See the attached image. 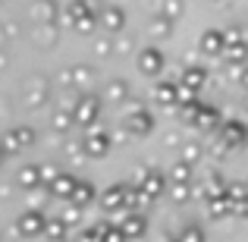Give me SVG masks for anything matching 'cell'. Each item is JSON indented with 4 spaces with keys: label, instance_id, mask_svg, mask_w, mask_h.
<instances>
[{
    "label": "cell",
    "instance_id": "cell-1",
    "mask_svg": "<svg viewBox=\"0 0 248 242\" xmlns=\"http://www.w3.org/2000/svg\"><path fill=\"white\" fill-rule=\"evenodd\" d=\"M101 107H104V101H101L97 95H91V91H82V95L73 101V110H69V116H73V126H79V129L97 126Z\"/></svg>",
    "mask_w": 248,
    "mask_h": 242
},
{
    "label": "cell",
    "instance_id": "cell-2",
    "mask_svg": "<svg viewBox=\"0 0 248 242\" xmlns=\"http://www.w3.org/2000/svg\"><path fill=\"white\" fill-rule=\"evenodd\" d=\"M79 148H82L85 158H104V154H107L110 148H113V135H110L107 129L91 126V129H85V135H82Z\"/></svg>",
    "mask_w": 248,
    "mask_h": 242
},
{
    "label": "cell",
    "instance_id": "cell-3",
    "mask_svg": "<svg viewBox=\"0 0 248 242\" xmlns=\"http://www.w3.org/2000/svg\"><path fill=\"white\" fill-rule=\"evenodd\" d=\"M123 129H126V135H135V139H145V135H151V129H154L151 110L135 104V107L129 110L126 116H123Z\"/></svg>",
    "mask_w": 248,
    "mask_h": 242
},
{
    "label": "cell",
    "instance_id": "cell-4",
    "mask_svg": "<svg viewBox=\"0 0 248 242\" xmlns=\"http://www.w3.org/2000/svg\"><path fill=\"white\" fill-rule=\"evenodd\" d=\"M35 145V129L31 126H16L10 129V132L0 135V151H3V158H10V154H19L22 148Z\"/></svg>",
    "mask_w": 248,
    "mask_h": 242
},
{
    "label": "cell",
    "instance_id": "cell-5",
    "mask_svg": "<svg viewBox=\"0 0 248 242\" xmlns=\"http://www.w3.org/2000/svg\"><path fill=\"white\" fill-rule=\"evenodd\" d=\"M139 201V192L132 186H110L107 192L101 195V205L107 211H123V208H132Z\"/></svg>",
    "mask_w": 248,
    "mask_h": 242
},
{
    "label": "cell",
    "instance_id": "cell-6",
    "mask_svg": "<svg viewBox=\"0 0 248 242\" xmlns=\"http://www.w3.org/2000/svg\"><path fill=\"white\" fill-rule=\"evenodd\" d=\"M164 189H167V179L160 170H141L139 173V189H135L139 198H157Z\"/></svg>",
    "mask_w": 248,
    "mask_h": 242
},
{
    "label": "cell",
    "instance_id": "cell-7",
    "mask_svg": "<svg viewBox=\"0 0 248 242\" xmlns=\"http://www.w3.org/2000/svg\"><path fill=\"white\" fill-rule=\"evenodd\" d=\"M164 54H160V48H141L139 57H135V66H139L141 76H160V69H164Z\"/></svg>",
    "mask_w": 248,
    "mask_h": 242
},
{
    "label": "cell",
    "instance_id": "cell-8",
    "mask_svg": "<svg viewBox=\"0 0 248 242\" xmlns=\"http://www.w3.org/2000/svg\"><path fill=\"white\" fill-rule=\"evenodd\" d=\"M97 25H101L104 32H110V35H116V32L126 29V10L123 6H101V10L94 13Z\"/></svg>",
    "mask_w": 248,
    "mask_h": 242
},
{
    "label": "cell",
    "instance_id": "cell-9",
    "mask_svg": "<svg viewBox=\"0 0 248 242\" xmlns=\"http://www.w3.org/2000/svg\"><path fill=\"white\" fill-rule=\"evenodd\" d=\"M188 123H192L195 129H201V132H211V129H217L220 126V110L217 107H211V104H195V110H192V116H188Z\"/></svg>",
    "mask_w": 248,
    "mask_h": 242
},
{
    "label": "cell",
    "instance_id": "cell-10",
    "mask_svg": "<svg viewBox=\"0 0 248 242\" xmlns=\"http://www.w3.org/2000/svg\"><path fill=\"white\" fill-rule=\"evenodd\" d=\"M217 132H220V145L223 148H239L245 142V123L242 120H220Z\"/></svg>",
    "mask_w": 248,
    "mask_h": 242
},
{
    "label": "cell",
    "instance_id": "cell-11",
    "mask_svg": "<svg viewBox=\"0 0 248 242\" xmlns=\"http://www.w3.org/2000/svg\"><path fill=\"white\" fill-rule=\"evenodd\" d=\"M47 97H50V82L44 79V76H35V79L29 82V88H25V104H29L31 110H38V107L47 104Z\"/></svg>",
    "mask_w": 248,
    "mask_h": 242
},
{
    "label": "cell",
    "instance_id": "cell-12",
    "mask_svg": "<svg viewBox=\"0 0 248 242\" xmlns=\"http://www.w3.org/2000/svg\"><path fill=\"white\" fill-rule=\"evenodd\" d=\"M176 85H182V88H188V91H204V85H207V66H186L179 73V79H176Z\"/></svg>",
    "mask_w": 248,
    "mask_h": 242
},
{
    "label": "cell",
    "instance_id": "cell-13",
    "mask_svg": "<svg viewBox=\"0 0 248 242\" xmlns=\"http://www.w3.org/2000/svg\"><path fill=\"white\" fill-rule=\"evenodd\" d=\"M91 13H97L94 0H69L66 10H60V16H63V25H76L82 16H91Z\"/></svg>",
    "mask_w": 248,
    "mask_h": 242
},
{
    "label": "cell",
    "instance_id": "cell-14",
    "mask_svg": "<svg viewBox=\"0 0 248 242\" xmlns=\"http://www.w3.org/2000/svg\"><path fill=\"white\" fill-rule=\"evenodd\" d=\"M31 16L38 19V25H57L60 6H57V0H35L31 3Z\"/></svg>",
    "mask_w": 248,
    "mask_h": 242
},
{
    "label": "cell",
    "instance_id": "cell-15",
    "mask_svg": "<svg viewBox=\"0 0 248 242\" xmlns=\"http://www.w3.org/2000/svg\"><path fill=\"white\" fill-rule=\"evenodd\" d=\"M63 82H73V88L88 91L91 82H94V69L85 66V63H79V66H73V69H66V73H63Z\"/></svg>",
    "mask_w": 248,
    "mask_h": 242
},
{
    "label": "cell",
    "instance_id": "cell-16",
    "mask_svg": "<svg viewBox=\"0 0 248 242\" xmlns=\"http://www.w3.org/2000/svg\"><path fill=\"white\" fill-rule=\"evenodd\" d=\"M145 226H148V220L141 217V214H126V217L120 220L116 230L123 233V239H139L141 233H145Z\"/></svg>",
    "mask_w": 248,
    "mask_h": 242
},
{
    "label": "cell",
    "instance_id": "cell-17",
    "mask_svg": "<svg viewBox=\"0 0 248 242\" xmlns=\"http://www.w3.org/2000/svg\"><path fill=\"white\" fill-rule=\"evenodd\" d=\"M44 220H47V217H44L41 211H25L22 217H19L16 226H19V233H22V236H38V233L44 230Z\"/></svg>",
    "mask_w": 248,
    "mask_h": 242
},
{
    "label": "cell",
    "instance_id": "cell-18",
    "mask_svg": "<svg viewBox=\"0 0 248 242\" xmlns=\"http://www.w3.org/2000/svg\"><path fill=\"white\" fill-rule=\"evenodd\" d=\"M94 186L91 182H85V179H76L73 182V192H69V201H73V208H85L88 201H94Z\"/></svg>",
    "mask_w": 248,
    "mask_h": 242
},
{
    "label": "cell",
    "instance_id": "cell-19",
    "mask_svg": "<svg viewBox=\"0 0 248 242\" xmlns=\"http://www.w3.org/2000/svg\"><path fill=\"white\" fill-rule=\"evenodd\" d=\"M198 48H201V54H207V57H220V50H223V35H220V29H207L204 35H201Z\"/></svg>",
    "mask_w": 248,
    "mask_h": 242
},
{
    "label": "cell",
    "instance_id": "cell-20",
    "mask_svg": "<svg viewBox=\"0 0 248 242\" xmlns=\"http://www.w3.org/2000/svg\"><path fill=\"white\" fill-rule=\"evenodd\" d=\"M154 104H160V107H173L176 104V82H157L151 91Z\"/></svg>",
    "mask_w": 248,
    "mask_h": 242
},
{
    "label": "cell",
    "instance_id": "cell-21",
    "mask_svg": "<svg viewBox=\"0 0 248 242\" xmlns=\"http://www.w3.org/2000/svg\"><path fill=\"white\" fill-rule=\"evenodd\" d=\"M148 35H151L154 41H160V38L173 35V19H167V16H160V13H154L151 22H148Z\"/></svg>",
    "mask_w": 248,
    "mask_h": 242
},
{
    "label": "cell",
    "instance_id": "cell-22",
    "mask_svg": "<svg viewBox=\"0 0 248 242\" xmlns=\"http://www.w3.org/2000/svg\"><path fill=\"white\" fill-rule=\"evenodd\" d=\"M73 182H76V176L57 173L54 179H50V195H57V198H69V192H73Z\"/></svg>",
    "mask_w": 248,
    "mask_h": 242
},
{
    "label": "cell",
    "instance_id": "cell-23",
    "mask_svg": "<svg viewBox=\"0 0 248 242\" xmlns=\"http://www.w3.org/2000/svg\"><path fill=\"white\" fill-rule=\"evenodd\" d=\"M66 230H69V226L63 224L60 217H54V220H44L41 233H47V239H54V242H63V239H66Z\"/></svg>",
    "mask_w": 248,
    "mask_h": 242
},
{
    "label": "cell",
    "instance_id": "cell-24",
    "mask_svg": "<svg viewBox=\"0 0 248 242\" xmlns=\"http://www.w3.org/2000/svg\"><path fill=\"white\" fill-rule=\"evenodd\" d=\"M126 97H129V82H123V79L107 82V101L120 104V101H126Z\"/></svg>",
    "mask_w": 248,
    "mask_h": 242
},
{
    "label": "cell",
    "instance_id": "cell-25",
    "mask_svg": "<svg viewBox=\"0 0 248 242\" xmlns=\"http://www.w3.org/2000/svg\"><path fill=\"white\" fill-rule=\"evenodd\" d=\"M19 186H22V189H35V186H41V182H38V163H29V167L19 170Z\"/></svg>",
    "mask_w": 248,
    "mask_h": 242
},
{
    "label": "cell",
    "instance_id": "cell-26",
    "mask_svg": "<svg viewBox=\"0 0 248 242\" xmlns=\"http://www.w3.org/2000/svg\"><path fill=\"white\" fill-rule=\"evenodd\" d=\"M50 126H54L57 132H69V129H73V116H69V110H54Z\"/></svg>",
    "mask_w": 248,
    "mask_h": 242
},
{
    "label": "cell",
    "instance_id": "cell-27",
    "mask_svg": "<svg viewBox=\"0 0 248 242\" xmlns=\"http://www.w3.org/2000/svg\"><path fill=\"white\" fill-rule=\"evenodd\" d=\"M35 41L41 44V48H50V44L57 41V29L54 25H38L35 29Z\"/></svg>",
    "mask_w": 248,
    "mask_h": 242
},
{
    "label": "cell",
    "instance_id": "cell-28",
    "mask_svg": "<svg viewBox=\"0 0 248 242\" xmlns=\"http://www.w3.org/2000/svg\"><path fill=\"white\" fill-rule=\"evenodd\" d=\"M188 179H192V163H188V161H179V163L173 167V182L188 186Z\"/></svg>",
    "mask_w": 248,
    "mask_h": 242
},
{
    "label": "cell",
    "instance_id": "cell-29",
    "mask_svg": "<svg viewBox=\"0 0 248 242\" xmlns=\"http://www.w3.org/2000/svg\"><path fill=\"white\" fill-rule=\"evenodd\" d=\"M182 10H186V3L182 0H164V10H160V16H167V19H179L182 16Z\"/></svg>",
    "mask_w": 248,
    "mask_h": 242
},
{
    "label": "cell",
    "instance_id": "cell-30",
    "mask_svg": "<svg viewBox=\"0 0 248 242\" xmlns=\"http://www.w3.org/2000/svg\"><path fill=\"white\" fill-rule=\"evenodd\" d=\"M73 29H76V32H79V35H91V32H94V29H97V19H94V13H91V16H82V19H79V22H76V25H73Z\"/></svg>",
    "mask_w": 248,
    "mask_h": 242
},
{
    "label": "cell",
    "instance_id": "cell-31",
    "mask_svg": "<svg viewBox=\"0 0 248 242\" xmlns=\"http://www.w3.org/2000/svg\"><path fill=\"white\" fill-rule=\"evenodd\" d=\"M176 242H204V233L198 230V226H186V230L179 233V239Z\"/></svg>",
    "mask_w": 248,
    "mask_h": 242
},
{
    "label": "cell",
    "instance_id": "cell-32",
    "mask_svg": "<svg viewBox=\"0 0 248 242\" xmlns=\"http://www.w3.org/2000/svg\"><path fill=\"white\" fill-rule=\"evenodd\" d=\"M76 242H101V226H91V230H85Z\"/></svg>",
    "mask_w": 248,
    "mask_h": 242
},
{
    "label": "cell",
    "instance_id": "cell-33",
    "mask_svg": "<svg viewBox=\"0 0 248 242\" xmlns=\"http://www.w3.org/2000/svg\"><path fill=\"white\" fill-rule=\"evenodd\" d=\"M94 50H97L101 57H110V54H113V44H110L107 38H101V41H94Z\"/></svg>",
    "mask_w": 248,
    "mask_h": 242
},
{
    "label": "cell",
    "instance_id": "cell-34",
    "mask_svg": "<svg viewBox=\"0 0 248 242\" xmlns=\"http://www.w3.org/2000/svg\"><path fill=\"white\" fill-rule=\"evenodd\" d=\"M173 198L176 201H186L188 198V186H179V182H176V186H173Z\"/></svg>",
    "mask_w": 248,
    "mask_h": 242
},
{
    "label": "cell",
    "instance_id": "cell-35",
    "mask_svg": "<svg viewBox=\"0 0 248 242\" xmlns=\"http://www.w3.org/2000/svg\"><path fill=\"white\" fill-rule=\"evenodd\" d=\"M0 163H3V151H0Z\"/></svg>",
    "mask_w": 248,
    "mask_h": 242
},
{
    "label": "cell",
    "instance_id": "cell-36",
    "mask_svg": "<svg viewBox=\"0 0 248 242\" xmlns=\"http://www.w3.org/2000/svg\"><path fill=\"white\" fill-rule=\"evenodd\" d=\"M0 44H3V35H0Z\"/></svg>",
    "mask_w": 248,
    "mask_h": 242
}]
</instances>
